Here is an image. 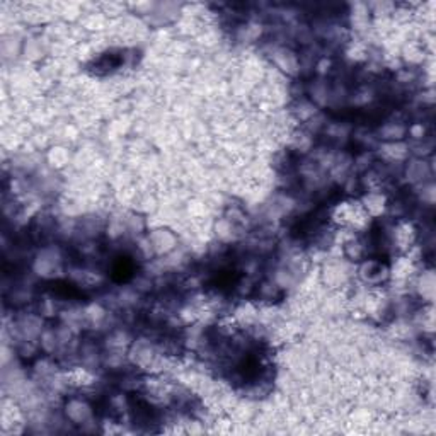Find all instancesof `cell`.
<instances>
[{"mask_svg":"<svg viewBox=\"0 0 436 436\" xmlns=\"http://www.w3.org/2000/svg\"><path fill=\"white\" fill-rule=\"evenodd\" d=\"M63 416L68 421V425L73 428H81L85 431V426L95 425V409L93 403L82 395H72L65 400L63 404Z\"/></svg>","mask_w":436,"mask_h":436,"instance_id":"1","label":"cell"},{"mask_svg":"<svg viewBox=\"0 0 436 436\" xmlns=\"http://www.w3.org/2000/svg\"><path fill=\"white\" fill-rule=\"evenodd\" d=\"M46 160L51 167L60 171V169L67 167V165L71 164V154H68V150L65 147L56 145L50 148V152L46 154Z\"/></svg>","mask_w":436,"mask_h":436,"instance_id":"2","label":"cell"}]
</instances>
